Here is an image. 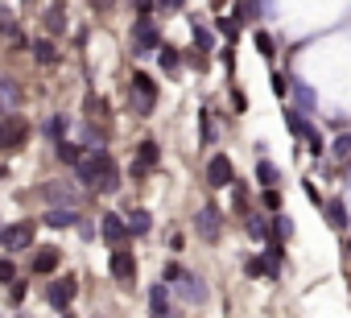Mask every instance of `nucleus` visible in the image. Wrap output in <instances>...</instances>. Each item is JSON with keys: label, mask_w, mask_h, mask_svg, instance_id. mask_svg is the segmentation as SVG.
Returning <instances> with one entry per match:
<instances>
[{"label": "nucleus", "mask_w": 351, "mask_h": 318, "mask_svg": "<svg viewBox=\"0 0 351 318\" xmlns=\"http://www.w3.org/2000/svg\"><path fill=\"white\" fill-rule=\"evenodd\" d=\"M62 132H66V120H62V116H54V120H50V136H58V140H62Z\"/></svg>", "instance_id": "nucleus-35"}, {"label": "nucleus", "mask_w": 351, "mask_h": 318, "mask_svg": "<svg viewBox=\"0 0 351 318\" xmlns=\"http://www.w3.org/2000/svg\"><path fill=\"white\" fill-rule=\"evenodd\" d=\"M34 54H38V62H46V66H54L58 62V50H54V42H34Z\"/></svg>", "instance_id": "nucleus-18"}, {"label": "nucleus", "mask_w": 351, "mask_h": 318, "mask_svg": "<svg viewBox=\"0 0 351 318\" xmlns=\"http://www.w3.org/2000/svg\"><path fill=\"white\" fill-rule=\"evenodd\" d=\"M95 191H104V195H116V191H120V170H116V162H108V166H104V174H99Z\"/></svg>", "instance_id": "nucleus-12"}, {"label": "nucleus", "mask_w": 351, "mask_h": 318, "mask_svg": "<svg viewBox=\"0 0 351 318\" xmlns=\"http://www.w3.org/2000/svg\"><path fill=\"white\" fill-rule=\"evenodd\" d=\"M215 29H219L223 38H232V42H236V34H240V25H236V21H228V17H219V21H215Z\"/></svg>", "instance_id": "nucleus-29"}, {"label": "nucleus", "mask_w": 351, "mask_h": 318, "mask_svg": "<svg viewBox=\"0 0 351 318\" xmlns=\"http://www.w3.org/2000/svg\"><path fill=\"white\" fill-rule=\"evenodd\" d=\"M112 277H116V281H132V277H136L132 252H112Z\"/></svg>", "instance_id": "nucleus-9"}, {"label": "nucleus", "mask_w": 351, "mask_h": 318, "mask_svg": "<svg viewBox=\"0 0 351 318\" xmlns=\"http://www.w3.org/2000/svg\"><path fill=\"white\" fill-rule=\"evenodd\" d=\"M195 42L207 50V46H211V29H199V25H195Z\"/></svg>", "instance_id": "nucleus-36"}, {"label": "nucleus", "mask_w": 351, "mask_h": 318, "mask_svg": "<svg viewBox=\"0 0 351 318\" xmlns=\"http://www.w3.org/2000/svg\"><path fill=\"white\" fill-rule=\"evenodd\" d=\"M195 223H199V236H203V240H219V232H223V215H219V207H211V203L199 211Z\"/></svg>", "instance_id": "nucleus-7"}, {"label": "nucleus", "mask_w": 351, "mask_h": 318, "mask_svg": "<svg viewBox=\"0 0 351 318\" xmlns=\"http://www.w3.org/2000/svg\"><path fill=\"white\" fill-rule=\"evenodd\" d=\"M207 182H211V186H232V162H228L223 153L207 162Z\"/></svg>", "instance_id": "nucleus-8"}, {"label": "nucleus", "mask_w": 351, "mask_h": 318, "mask_svg": "<svg viewBox=\"0 0 351 318\" xmlns=\"http://www.w3.org/2000/svg\"><path fill=\"white\" fill-rule=\"evenodd\" d=\"M0 244H5L9 252L34 248V223H13V228H5V232H0Z\"/></svg>", "instance_id": "nucleus-4"}, {"label": "nucleus", "mask_w": 351, "mask_h": 318, "mask_svg": "<svg viewBox=\"0 0 351 318\" xmlns=\"http://www.w3.org/2000/svg\"><path fill=\"white\" fill-rule=\"evenodd\" d=\"M0 99H5L9 108H17V103H21V91H17V83H9V79H0Z\"/></svg>", "instance_id": "nucleus-23"}, {"label": "nucleus", "mask_w": 351, "mask_h": 318, "mask_svg": "<svg viewBox=\"0 0 351 318\" xmlns=\"http://www.w3.org/2000/svg\"><path fill=\"white\" fill-rule=\"evenodd\" d=\"M252 42H256V50H261V54H265V58H273V38H269V34H265V29H261V34H256V38H252Z\"/></svg>", "instance_id": "nucleus-30"}, {"label": "nucleus", "mask_w": 351, "mask_h": 318, "mask_svg": "<svg viewBox=\"0 0 351 318\" xmlns=\"http://www.w3.org/2000/svg\"><path fill=\"white\" fill-rule=\"evenodd\" d=\"M99 232H104V240H108V244H120V240L128 236V223H124L120 215H104V223H99Z\"/></svg>", "instance_id": "nucleus-11"}, {"label": "nucleus", "mask_w": 351, "mask_h": 318, "mask_svg": "<svg viewBox=\"0 0 351 318\" xmlns=\"http://www.w3.org/2000/svg\"><path fill=\"white\" fill-rule=\"evenodd\" d=\"M75 293H79V285H75V277H58L50 289H46V302L50 306H58V310H66L71 302H75Z\"/></svg>", "instance_id": "nucleus-5"}, {"label": "nucleus", "mask_w": 351, "mask_h": 318, "mask_svg": "<svg viewBox=\"0 0 351 318\" xmlns=\"http://www.w3.org/2000/svg\"><path fill=\"white\" fill-rule=\"evenodd\" d=\"M108 162H112V157H108V153H87V157H83V162H79V166H75V170H79V178H83V182H87V186H95V182H99V174H104V166H108Z\"/></svg>", "instance_id": "nucleus-6"}, {"label": "nucleus", "mask_w": 351, "mask_h": 318, "mask_svg": "<svg viewBox=\"0 0 351 318\" xmlns=\"http://www.w3.org/2000/svg\"><path fill=\"white\" fill-rule=\"evenodd\" d=\"M256 178H261V186H277V166L261 157V162H256Z\"/></svg>", "instance_id": "nucleus-19"}, {"label": "nucleus", "mask_w": 351, "mask_h": 318, "mask_svg": "<svg viewBox=\"0 0 351 318\" xmlns=\"http://www.w3.org/2000/svg\"><path fill=\"white\" fill-rule=\"evenodd\" d=\"M273 232H277L281 240H289V236H293V223H289L285 215H277V219H273Z\"/></svg>", "instance_id": "nucleus-31"}, {"label": "nucleus", "mask_w": 351, "mask_h": 318, "mask_svg": "<svg viewBox=\"0 0 351 318\" xmlns=\"http://www.w3.org/2000/svg\"><path fill=\"white\" fill-rule=\"evenodd\" d=\"M244 269H248V277H261V273H273V269H269V265H265V260H248V265H244Z\"/></svg>", "instance_id": "nucleus-33"}, {"label": "nucleus", "mask_w": 351, "mask_h": 318, "mask_svg": "<svg viewBox=\"0 0 351 318\" xmlns=\"http://www.w3.org/2000/svg\"><path fill=\"white\" fill-rule=\"evenodd\" d=\"M46 223H50V228H71V223H79V215H75V211H50Z\"/></svg>", "instance_id": "nucleus-22"}, {"label": "nucleus", "mask_w": 351, "mask_h": 318, "mask_svg": "<svg viewBox=\"0 0 351 318\" xmlns=\"http://www.w3.org/2000/svg\"><path fill=\"white\" fill-rule=\"evenodd\" d=\"M136 50H161V38H157V29H153V21H136Z\"/></svg>", "instance_id": "nucleus-10"}, {"label": "nucleus", "mask_w": 351, "mask_h": 318, "mask_svg": "<svg viewBox=\"0 0 351 318\" xmlns=\"http://www.w3.org/2000/svg\"><path fill=\"white\" fill-rule=\"evenodd\" d=\"M326 219H330V228H347V207L335 199V203H326Z\"/></svg>", "instance_id": "nucleus-20"}, {"label": "nucleus", "mask_w": 351, "mask_h": 318, "mask_svg": "<svg viewBox=\"0 0 351 318\" xmlns=\"http://www.w3.org/2000/svg\"><path fill=\"white\" fill-rule=\"evenodd\" d=\"M161 318H178V314H173V310H165V314H161Z\"/></svg>", "instance_id": "nucleus-38"}, {"label": "nucleus", "mask_w": 351, "mask_h": 318, "mask_svg": "<svg viewBox=\"0 0 351 318\" xmlns=\"http://www.w3.org/2000/svg\"><path fill=\"white\" fill-rule=\"evenodd\" d=\"M95 318H104V314H95Z\"/></svg>", "instance_id": "nucleus-41"}, {"label": "nucleus", "mask_w": 351, "mask_h": 318, "mask_svg": "<svg viewBox=\"0 0 351 318\" xmlns=\"http://www.w3.org/2000/svg\"><path fill=\"white\" fill-rule=\"evenodd\" d=\"M285 128H289L293 136H302V140H310V136H314L310 120H306V116H298V112H289V116H285Z\"/></svg>", "instance_id": "nucleus-15"}, {"label": "nucleus", "mask_w": 351, "mask_h": 318, "mask_svg": "<svg viewBox=\"0 0 351 318\" xmlns=\"http://www.w3.org/2000/svg\"><path fill=\"white\" fill-rule=\"evenodd\" d=\"M298 103H302V108H314V91H310L306 83H298Z\"/></svg>", "instance_id": "nucleus-32"}, {"label": "nucleus", "mask_w": 351, "mask_h": 318, "mask_svg": "<svg viewBox=\"0 0 351 318\" xmlns=\"http://www.w3.org/2000/svg\"><path fill=\"white\" fill-rule=\"evenodd\" d=\"M248 236H252V240H265V236H269V219L252 215V219H248Z\"/></svg>", "instance_id": "nucleus-25"}, {"label": "nucleus", "mask_w": 351, "mask_h": 318, "mask_svg": "<svg viewBox=\"0 0 351 318\" xmlns=\"http://www.w3.org/2000/svg\"><path fill=\"white\" fill-rule=\"evenodd\" d=\"M0 281H9V285H13V281H17V269H13V265H9V260H0Z\"/></svg>", "instance_id": "nucleus-34"}, {"label": "nucleus", "mask_w": 351, "mask_h": 318, "mask_svg": "<svg viewBox=\"0 0 351 318\" xmlns=\"http://www.w3.org/2000/svg\"><path fill=\"white\" fill-rule=\"evenodd\" d=\"M0 178H5V166H0Z\"/></svg>", "instance_id": "nucleus-40"}, {"label": "nucleus", "mask_w": 351, "mask_h": 318, "mask_svg": "<svg viewBox=\"0 0 351 318\" xmlns=\"http://www.w3.org/2000/svg\"><path fill=\"white\" fill-rule=\"evenodd\" d=\"M265 207H273V211H277V207H281V195H277V191H265Z\"/></svg>", "instance_id": "nucleus-37"}, {"label": "nucleus", "mask_w": 351, "mask_h": 318, "mask_svg": "<svg viewBox=\"0 0 351 318\" xmlns=\"http://www.w3.org/2000/svg\"><path fill=\"white\" fill-rule=\"evenodd\" d=\"M157 58H161V66H165V71L178 66V50H169V46H161V50H157Z\"/></svg>", "instance_id": "nucleus-28"}, {"label": "nucleus", "mask_w": 351, "mask_h": 318, "mask_svg": "<svg viewBox=\"0 0 351 318\" xmlns=\"http://www.w3.org/2000/svg\"><path fill=\"white\" fill-rule=\"evenodd\" d=\"M136 153H141V166H157V145L153 140H141Z\"/></svg>", "instance_id": "nucleus-26"}, {"label": "nucleus", "mask_w": 351, "mask_h": 318, "mask_svg": "<svg viewBox=\"0 0 351 318\" xmlns=\"http://www.w3.org/2000/svg\"><path fill=\"white\" fill-rule=\"evenodd\" d=\"M46 29H50V34H62V29H66V13H62L58 5L46 13Z\"/></svg>", "instance_id": "nucleus-21"}, {"label": "nucleus", "mask_w": 351, "mask_h": 318, "mask_svg": "<svg viewBox=\"0 0 351 318\" xmlns=\"http://www.w3.org/2000/svg\"><path fill=\"white\" fill-rule=\"evenodd\" d=\"M58 162L79 166V162H83V149H79V145H71V140H58Z\"/></svg>", "instance_id": "nucleus-17"}, {"label": "nucleus", "mask_w": 351, "mask_h": 318, "mask_svg": "<svg viewBox=\"0 0 351 318\" xmlns=\"http://www.w3.org/2000/svg\"><path fill=\"white\" fill-rule=\"evenodd\" d=\"M149 223H153V219H149V211H132V219H128V232L145 236V232H149Z\"/></svg>", "instance_id": "nucleus-24"}, {"label": "nucleus", "mask_w": 351, "mask_h": 318, "mask_svg": "<svg viewBox=\"0 0 351 318\" xmlns=\"http://www.w3.org/2000/svg\"><path fill=\"white\" fill-rule=\"evenodd\" d=\"M54 269H58V248H38L34 273H54Z\"/></svg>", "instance_id": "nucleus-13"}, {"label": "nucleus", "mask_w": 351, "mask_h": 318, "mask_svg": "<svg viewBox=\"0 0 351 318\" xmlns=\"http://www.w3.org/2000/svg\"><path fill=\"white\" fill-rule=\"evenodd\" d=\"M42 199H46V203H54V211H75L79 191H75V186H66V182H46V186H42Z\"/></svg>", "instance_id": "nucleus-2"}, {"label": "nucleus", "mask_w": 351, "mask_h": 318, "mask_svg": "<svg viewBox=\"0 0 351 318\" xmlns=\"http://www.w3.org/2000/svg\"><path fill=\"white\" fill-rule=\"evenodd\" d=\"M153 99H157V87H153V79L149 75H132V108L145 116V112H153Z\"/></svg>", "instance_id": "nucleus-3"}, {"label": "nucleus", "mask_w": 351, "mask_h": 318, "mask_svg": "<svg viewBox=\"0 0 351 318\" xmlns=\"http://www.w3.org/2000/svg\"><path fill=\"white\" fill-rule=\"evenodd\" d=\"M5 29H9V21H0V34H5Z\"/></svg>", "instance_id": "nucleus-39"}, {"label": "nucleus", "mask_w": 351, "mask_h": 318, "mask_svg": "<svg viewBox=\"0 0 351 318\" xmlns=\"http://www.w3.org/2000/svg\"><path fill=\"white\" fill-rule=\"evenodd\" d=\"M330 153L339 157V162H351V136H339V140L330 145Z\"/></svg>", "instance_id": "nucleus-27"}, {"label": "nucleus", "mask_w": 351, "mask_h": 318, "mask_svg": "<svg viewBox=\"0 0 351 318\" xmlns=\"http://www.w3.org/2000/svg\"><path fill=\"white\" fill-rule=\"evenodd\" d=\"M149 306H153V318H161V314L169 310V293H165V281L149 289Z\"/></svg>", "instance_id": "nucleus-16"}, {"label": "nucleus", "mask_w": 351, "mask_h": 318, "mask_svg": "<svg viewBox=\"0 0 351 318\" xmlns=\"http://www.w3.org/2000/svg\"><path fill=\"white\" fill-rule=\"evenodd\" d=\"M178 281H182V297L186 302H207V285L199 277H178Z\"/></svg>", "instance_id": "nucleus-14"}, {"label": "nucleus", "mask_w": 351, "mask_h": 318, "mask_svg": "<svg viewBox=\"0 0 351 318\" xmlns=\"http://www.w3.org/2000/svg\"><path fill=\"white\" fill-rule=\"evenodd\" d=\"M25 140H29V120H21V116L0 120V149H21Z\"/></svg>", "instance_id": "nucleus-1"}]
</instances>
